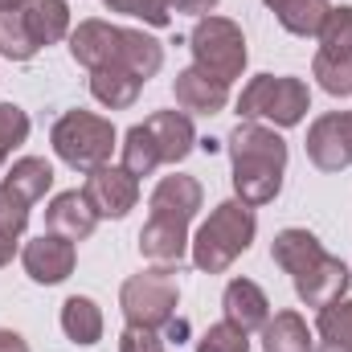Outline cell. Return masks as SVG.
Here are the masks:
<instances>
[{"instance_id": "cell-1", "label": "cell", "mask_w": 352, "mask_h": 352, "mask_svg": "<svg viewBox=\"0 0 352 352\" xmlns=\"http://www.w3.org/2000/svg\"><path fill=\"white\" fill-rule=\"evenodd\" d=\"M230 160H234V192L238 201L254 205H270L283 192V173H287V140L278 131H270L263 123L242 119L230 140Z\"/></svg>"}, {"instance_id": "cell-2", "label": "cell", "mask_w": 352, "mask_h": 352, "mask_svg": "<svg viewBox=\"0 0 352 352\" xmlns=\"http://www.w3.org/2000/svg\"><path fill=\"white\" fill-rule=\"evenodd\" d=\"M70 58L87 70L123 66V70H131L148 82L164 66V45L156 37L140 33V29H123V25H111V21H82L78 29H70Z\"/></svg>"}, {"instance_id": "cell-3", "label": "cell", "mask_w": 352, "mask_h": 352, "mask_svg": "<svg viewBox=\"0 0 352 352\" xmlns=\"http://www.w3.org/2000/svg\"><path fill=\"white\" fill-rule=\"evenodd\" d=\"M270 258L291 274L295 295L307 307H328V303L344 299V291H349V283H352L349 266L340 263V258H332L320 246V238L307 234V230H283L274 238V246H270Z\"/></svg>"}, {"instance_id": "cell-4", "label": "cell", "mask_w": 352, "mask_h": 352, "mask_svg": "<svg viewBox=\"0 0 352 352\" xmlns=\"http://www.w3.org/2000/svg\"><path fill=\"white\" fill-rule=\"evenodd\" d=\"M254 234H258L254 209H250L246 201H238V197H234V201H221V205L209 213V221H201V230H197L192 242H188L192 266L205 270V274L230 270V266L250 250Z\"/></svg>"}, {"instance_id": "cell-5", "label": "cell", "mask_w": 352, "mask_h": 352, "mask_svg": "<svg viewBox=\"0 0 352 352\" xmlns=\"http://www.w3.org/2000/svg\"><path fill=\"white\" fill-rule=\"evenodd\" d=\"M50 144L58 152V160H66L70 168H102L111 164V152L119 148V135L111 127V119L94 115V111H66L54 131H50Z\"/></svg>"}, {"instance_id": "cell-6", "label": "cell", "mask_w": 352, "mask_h": 352, "mask_svg": "<svg viewBox=\"0 0 352 352\" xmlns=\"http://www.w3.org/2000/svg\"><path fill=\"white\" fill-rule=\"evenodd\" d=\"M311 111V90L303 78L287 74H258L238 98V115L250 123H274V127H295Z\"/></svg>"}, {"instance_id": "cell-7", "label": "cell", "mask_w": 352, "mask_h": 352, "mask_svg": "<svg viewBox=\"0 0 352 352\" xmlns=\"http://www.w3.org/2000/svg\"><path fill=\"white\" fill-rule=\"evenodd\" d=\"M188 50H192V66L205 70L217 82H238L246 70V37L230 16H201L188 33Z\"/></svg>"}, {"instance_id": "cell-8", "label": "cell", "mask_w": 352, "mask_h": 352, "mask_svg": "<svg viewBox=\"0 0 352 352\" xmlns=\"http://www.w3.org/2000/svg\"><path fill=\"white\" fill-rule=\"evenodd\" d=\"M176 299H180V283H176L173 266H152V270H140L123 283L119 291V307H123V320L127 324H140V328H168L176 316Z\"/></svg>"}, {"instance_id": "cell-9", "label": "cell", "mask_w": 352, "mask_h": 352, "mask_svg": "<svg viewBox=\"0 0 352 352\" xmlns=\"http://www.w3.org/2000/svg\"><path fill=\"white\" fill-rule=\"evenodd\" d=\"M307 160L320 173H340L352 164V111H328L307 131Z\"/></svg>"}, {"instance_id": "cell-10", "label": "cell", "mask_w": 352, "mask_h": 352, "mask_svg": "<svg viewBox=\"0 0 352 352\" xmlns=\"http://www.w3.org/2000/svg\"><path fill=\"white\" fill-rule=\"evenodd\" d=\"M82 197L90 201L94 217H115V221H119V217H127V213L135 209V201H140V180L127 173L123 164H119V168L102 164V168H90L87 173Z\"/></svg>"}, {"instance_id": "cell-11", "label": "cell", "mask_w": 352, "mask_h": 352, "mask_svg": "<svg viewBox=\"0 0 352 352\" xmlns=\"http://www.w3.org/2000/svg\"><path fill=\"white\" fill-rule=\"evenodd\" d=\"M21 263H25V274H29L33 283L54 287V283H66V278L74 274L78 250H74V242H70V238H62V234H50V230H45L41 238H33V242L25 246Z\"/></svg>"}, {"instance_id": "cell-12", "label": "cell", "mask_w": 352, "mask_h": 352, "mask_svg": "<svg viewBox=\"0 0 352 352\" xmlns=\"http://www.w3.org/2000/svg\"><path fill=\"white\" fill-rule=\"evenodd\" d=\"M140 254L160 266H173L188 254V221L173 213H152L140 230Z\"/></svg>"}, {"instance_id": "cell-13", "label": "cell", "mask_w": 352, "mask_h": 352, "mask_svg": "<svg viewBox=\"0 0 352 352\" xmlns=\"http://www.w3.org/2000/svg\"><path fill=\"white\" fill-rule=\"evenodd\" d=\"M144 131L152 135L160 164H180L197 148V131H192V119L184 111H156V115H148Z\"/></svg>"}, {"instance_id": "cell-14", "label": "cell", "mask_w": 352, "mask_h": 352, "mask_svg": "<svg viewBox=\"0 0 352 352\" xmlns=\"http://www.w3.org/2000/svg\"><path fill=\"white\" fill-rule=\"evenodd\" d=\"M45 226H50V234H62L70 242H87L94 234V226H98V217H94L87 197L78 188H70V192H58L45 205Z\"/></svg>"}, {"instance_id": "cell-15", "label": "cell", "mask_w": 352, "mask_h": 352, "mask_svg": "<svg viewBox=\"0 0 352 352\" xmlns=\"http://www.w3.org/2000/svg\"><path fill=\"white\" fill-rule=\"evenodd\" d=\"M173 90H176L180 111H192V115H217V111H226V102H230V87L217 82V78H209V74L197 70V66L180 70Z\"/></svg>"}, {"instance_id": "cell-16", "label": "cell", "mask_w": 352, "mask_h": 352, "mask_svg": "<svg viewBox=\"0 0 352 352\" xmlns=\"http://www.w3.org/2000/svg\"><path fill=\"white\" fill-rule=\"evenodd\" d=\"M221 307H226V320L242 332H258L266 320H270V299L258 283L250 278H234L221 295Z\"/></svg>"}, {"instance_id": "cell-17", "label": "cell", "mask_w": 352, "mask_h": 352, "mask_svg": "<svg viewBox=\"0 0 352 352\" xmlns=\"http://www.w3.org/2000/svg\"><path fill=\"white\" fill-rule=\"evenodd\" d=\"M21 16H25V29L37 50L70 37V4L66 0H33L29 8H21Z\"/></svg>"}, {"instance_id": "cell-18", "label": "cell", "mask_w": 352, "mask_h": 352, "mask_svg": "<svg viewBox=\"0 0 352 352\" xmlns=\"http://www.w3.org/2000/svg\"><path fill=\"white\" fill-rule=\"evenodd\" d=\"M140 90H144V78L131 74V70H123V66H98V70H90V94L102 107H111V111H127L140 98Z\"/></svg>"}, {"instance_id": "cell-19", "label": "cell", "mask_w": 352, "mask_h": 352, "mask_svg": "<svg viewBox=\"0 0 352 352\" xmlns=\"http://www.w3.org/2000/svg\"><path fill=\"white\" fill-rule=\"evenodd\" d=\"M201 209V184L192 176H164L156 188H152V213H173L192 221Z\"/></svg>"}, {"instance_id": "cell-20", "label": "cell", "mask_w": 352, "mask_h": 352, "mask_svg": "<svg viewBox=\"0 0 352 352\" xmlns=\"http://www.w3.org/2000/svg\"><path fill=\"white\" fill-rule=\"evenodd\" d=\"M263 352H316L311 332L299 311H274L263 324Z\"/></svg>"}, {"instance_id": "cell-21", "label": "cell", "mask_w": 352, "mask_h": 352, "mask_svg": "<svg viewBox=\"0 0 352 352\" xmlns=\"http://www.w3.org/2000/svg\"><path fill=\"white\" fill-rule=\"evenodd\" d=\"M62 332L74 340V344H98L102 340V311H98V303L87 299V295H70L66 303H62Z\"/></svg>"}, {"instance_id": "cell-22", "label": "cell", "mask_w": 352, "mask_h": 352, "mask_svg": "<svg viewBox=\"0 0 352 352\" xmlns=\"http://www.w3.org/2000/svg\"><path fill=\"white\" fill-rule=\"evenodd\" d=\"M316 332H320V352H352V299L320 307Z\"/></svg>"}, {"instance_id": "cell-23", "label": "cell", "mask_w": 352, "mask_h": 352, "mask_svg": "<svg viewBox=\"0 0 352 352\" xmlns=\"http://www.w3.org/2000/svg\"><path fill=\"white\" fill-rule=\"evenodd\" d=\"M328 12H332L328 0H283V4L274 8L278 25H283L287 33H295V37H316V33L324 29Z\"/></svg>"}, {"instance_id": "cell-24", "label": "cell", "mask_w": 352, "mask_h": 352, "mask_svg": "<svg viewBox=\"0 0 352 352\" xmlns=\"http://www.w3.org/2000/svg\"><path fill=\"white\" fill-rule=\"evenodd\" d=\"M4 184L16 188V192L33 205V201H41V197L50 192V184H54V164L41 160V156H25V160L12 164V173L4 176Z\"/></svg>"}, {"instance_id": "cell-25", "label": "cell", "mask_w": 352, "mask_h": 352, "mask_svg": "<svg viewBox=\"0 0 352 352\" xmlns=\"http://www.w3.org/2000/svg\"><path fill=\"white\" fill-rule=\"evenodd\" d=\"M123 168L135 176H152L160 168V156H156V144H152V135L144 131V123H135V127H127V135H123Z\"/></svg>"}, {"instance_id": "cell-26", "label": "cell", "mask_w": 352, "mask_h": 352, "mask_svg": "<svg viewBox=\"0 0 352 352\" xmlns=\"http://www.w3.org/2000/svg\"><path fill=\"white\" fill-rule=\"evenodd\" d=\"M316 37H320V54H328V58H352V4L332 8L328 21H324V29Z\"/></svg>"}, {"instance_id": "cell-27", "label": "cell", "mask_w": 352, "mask_h": 352, "mask_svg": "<svg viewBox=\"0 0 352 352\" xmlns=\"http://www.w3.org/2000/svg\"><path fill=\"white\" fill-rule=\"evenodd\" d=\"M0 54L8 62H29L37 58V45L25 29V16L21 12H0Z\"/></svg>"}, {"instance_id": "cell-28", "label": "cell", "mask_w": 352, "mask_h": 352, "mask_svg": "<svg viewBox=\"0 0 352 352\" xmlns=\"http://www.w3.org/2000/svg\"><path fill=\"white\" fill-rule=\"evenodd\" d=\"M311 74L320 78V87L336 98H349L352 94V58H328V54H316L311 62Z\"/></svg>"}, {"instance_id": "cell-29", "label": "cell", "mask_w": 352, "mask_h": 352, "mask_svg": "<svg viewBox=\"0 0 352 352\" xmlns=\"http://www.w3.org/2000/svg\"><path fill=\"white\" fill-rule=\"evenodd\" d=\"M25 226H29V201L0 180V238L16 242L25 234Z\"/></svg>"}, {"instance_id": "cell-30", "label": "cell", "mask_w": 352, "mask_h": 352, "mask_svg": "<svg viewBox=\"0 0 352 352\" xmlns=\"http://www.w3.org/2000/svg\"><path fill=\"white\" fill-rule=\"evenodd\" d=\"M25 140H29V115L16 102H0V168Z\"/></svg>"}, {"instance_id": "cell-31", "label": "cell", "mask_w": 352, "mask_h": 352, "mask_svg": "<svg viewBox=\"0 0 352 352\" xmlns=\"http://www.w3.org/2000/svg\"><path fill=\"white\" fill-rule=\"evenodd\" d=\"M197 352H250V332L234 328L230 320L205 328V336L197 340Z\"/></svg>"}, {"instance_id": "cell-32", "label": "cell", "mask_w": 352, "mask_h": 352, "mask_svg": "<svg viewBox=\"0 0 352 352\" xmlns=\"http://www.w3.org/2000/svg\"><path fill=\"white\" fill-rule=\"evenodd\" d=\"M107 4V12H127V16H140L144 25H152V29H164L168 21H173V12H168V0H102Z\"/></svg>"}, {"instance_id": "cell-33", "label": "cell", "mask_w": 352, "mask_h": 352, "mask_svg": "<svg viewBox=\"0 0 352 352\" xmlns=\"http://www.w3.org/2000/svg\"><path fill=\"white\" fill-rule=\"evenodd\" d=\"M119 352H164V336H160L156 328L127 324L123 336H119Z\"/></svg>"}, {"instance_id": "cell-34", "label": "cell", "mask_w": 352, "mask_h": 352, "mask_svg": "<svg viewBox=\"0 0 352 352\" xmlns=\"http://www.w3.org/2000/svg\"><path fill=\"white\" fill-rule=\"evenodd\" d=\"M217 8V0H168V12H188V16H209Z\"/></svg>"}, {"instance_id": "cell-35", "label": "cell", "mask_w": 352, "mask_h": 352, "mask_svg": "<svg viewBox=\"0 0 352 352\" xmlns=\"http://www.w3.org/2000/svg\"><path fill=\"white\" fill-rule=\"evenodd\" d=\"M0 352H29V344H25V336H21V332L0 328Z\"/></svg>"}, {"instance_id": "cell-36", "label": "cell", "mask_w": 352, "mask_h": 352, "mask_svg": "<svg viewBox=\"0 0 352 352\" xmlns=\"http://www.w3.org/2000/svg\"><path fill=\"white\" fill-rule=\"evenodd\" d=\"M33 0H0V12H21V8H29Z\"/></svg>"}, {"instance_id": "cell-37", "label": "cell", "mask_w": 352, "mask_h": 352, "mask_svg": "<svg viewBox=\"0 0 352 352\" xmlns=\"http://www.w3.org/2000/svg\"><path fill=\"white\" fill-rule=\"evenodd\" d=\"M12 250H16V242H4V238H0V266L12 258Z\"/></svg>"}, {"instance_id": "cell-38", "label": "cell", "mask_w": 352, "mask_h": 352, "mask_svg": "<svg viewBox=\"0 0 352 352\" xmlns=\"http://www.w3.org/2000/svg\"><path fill=\"white\" fill-rule=\"evenodd\" d=\"M266 8H278V4H283V0H263Z\"/></svg>"}]
</instances>
